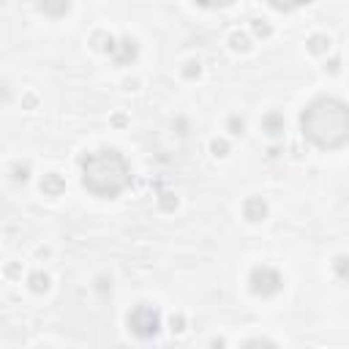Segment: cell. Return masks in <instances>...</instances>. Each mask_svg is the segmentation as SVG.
I'll list each match as a JSON object with an SVG mask.
<instances>
[{
    "instance_id": "obj_19",
    "label": "cell",
    "mask_w": 349,
    "mask_h": 349,
    "mask_svg": "<svg viewBox=\"0 0 349 349\" xmlns=\"http://www.w3.org/2000/svg\"><path fill=\"white\" fill-rule=\"evenodd\" d=\"M213 153H216V156H224V153H226V142H213Z\"/></svg>"
},
{
    "instance_id": "obj_16",
    "label": "cell",
    "mask_w": 349,
    "mask_h": 349,
    "mask_svg": "<svg viewBox=\"0 0 349 349\" xmlns=\"http://www.w3.org/2000/svg\"><path fill=\"white\" fill-rule=\"evenodd\" d=\"M243 129H246V123H243L240 118H229V131L232 134H243Z\"/></svg>"
},
{
    "instance_id": "obj_8",
    "label": "cell",
    "mask_w": 349,
    "mask_h": 349,
    "mask_svg": "<svg viewBox=\"0 0 349 349\" xmlns=\"http://www.w3.org/2000/svg\"><path fill=\"white\" fill-rule=\"evenodd\" d=\"M41 8L46 11V14H66L68 0H41Z\"/></svg>"
},
{
    "instance_id": "obj_1",
    "label": "cell",
    "mask_w": 349,
    "mask_h": 349,
    "mask_svg": "<svg viewBox=\"0 0 349 349\" xmlns=\"http://www.w3.org/2000/svg\"><path fill=\"white\" fill-rule=\"evenodd\" d=\"M300 129L311 145L339 150L349 142V107L336 96H319L303 109Z\"/></svg>"
},
{
    "instance_id": "obj_3",
    "label": "cell",
    "mask_w": 349,
    "mask_h": 349,
    "mask_svg": "<svg viewBox=\"0 0 349 349\" xmlns=\"http://www.w3.org/2000/svg\"><path fill=\"white\" fill-rule=\"evenodd\" d=\"M161 328V317L153 306L148 303H139L134 311L129 314V330L137 339H153Z\"/></svg>"
},
{
    "instance_id": "obj_20",
    "label": "cell",
    "mask_w": 349,
    "mask_h": 349,
    "mask_svg": "<svg viewBox=\"0 0 349 349\" xmlns=\"http://www.w3.org/2000/svg\"><path fill=\"white\" fill-rule=\"evenodd\" d=\"M172 330H183V319H172Z\"/></svg>"
},
{
    "instance_id": "obj_6",
    "label": "cell",
    "mask_w": 349,
    "mask_h": 349,
    "mask_svg": "<svg viewBox=\"0 0 349 349\" xmlns=\"http://www.w3.org/2000/svg\"><path fill=\"white\" fill-rule=\"evenodd\" d=\"M267 216V205L262 196H251V199L246 202V218L254 221V224H259V221H265Z\"/></svg>"
},
{
    "instance_id": "obj_9",
    "label": "cell",
    "mask_w": 349,
    "mask_h": 349,
    "mask_svg": "<svg viewBox=\"0 0 349 349\" xmlns=\"http://www.w3.org/2000/svg\"><path fill=\"white\" fill-rule=\"evenodd\" d=\"M267 3H270L276 11H295V8H300V5H306L308 0H267Z\"/></svg>"
},
{
    "instance_id": "obj_18",
    "label": "cell",
    "mask_w": 349,
    "mask_h": 349,
    "mask_svg": "<svg viewBox=\"0 0 349 349\" xmlns=\"http://www.w3.org/2000/svg\"><path fill=\"white\" fill-rule=\"evenodd\" d=\"M14 180H27V167H16V170H14Z\"/></svg>"
},
{
    "instance_id": "obj_17",
    "label": "cell",
    "mask_w": 349,
    "mask_h": 349,
    "mask_svg": "<svg viewBox=\"0 0 349 349\" xmlns=\"http://www.w3.org/2000/svg\"><path fill=\"white\" fill-rule=\"evenodd\" d=\"M161 205H164V210H174V207H177V199H172V194H164Z\"/></svg>"
},
{
    "instance_id": "obj_14",
    "label": "cell",
    "mask_w": 349,
    "mask_h": 349,
    "mask_svg": "<svg viewBox=\"0 0 349 349\" xmlns=\"http://www.w3.org/2000/svg\"><path fill=\"white\" fill-rule=\"evenodd\" d=\"M194 3L205 5V8H224V5H232L235 0H194Z\"/></svg>"
},
{
    "instance_id": "obj_15",
    "label": "cell",
    "mask_w": 349,
    "mask_h": 349,
    "mask_svg": "<svg viewBox=\"0 0 349 349\" xmlns=\"http://www.w3.org/2000/svg\"><path fill=\"white\" fill-rule=\"evenodd\" d=\"M254 33H257V36H262V38H265V36H270V25H267V22H262V19H254Z\"/></svg>"
},
{
    "instance_id": "obj_4",
    "label": "cell",
    "mask_w": 349,
    "mask_h": 349,
    "mask_svg": "<svg viewBox=\"0 0 349 349\" xmlns=\"http://www.w3.org/2000/svg\"><path fill=\"white\" fill-rule=\"evenodd\" d=\"M281 276H278L273 267H257L251 273V292L259 295V298H270L281 289Z\"/></svg>"
},
{
    "instance_id": "obj_11",
    "label": "cell",
    "mask_w": 349,
    "mask_h": 349,
    "mask_svg": "<svg viewBox=\"0 0 349 349\" xmlns=\"http://www.w3.org/2000/svg\"><path fill=\"white\" fill-rule=\"evenodd\" d=\"M330 46V41H328V36H311L308 38V49L314 52V55H322L325 49Z\"/></svg>"
},
{
    "instance_id": "obj_5",
    "label": "cell",
    "mask_w": 349,
    "mask_h": 349,
    "mask_svg": "<svg viewBox=\"0 0 349 349\" xmlns=\"http://www.w3.org/2000/svg\"><path fill=\"white\" fill-rule=\"evenodd\" d=\"M41 191L46 196H60L63 191H66V180H63L60 174L49 172V174H44V180H41Z\"/></svg>"
},
{
    "instance_id": "obj_2",
    "label": "cell",
    "mask_w": 349,
    "mask_h": 349,
    "mask_svg": "<svg viewBox=\"0 0 349 349\" xmlns=\"http://www.w3.org/2000/svg\"><path fill=\"white\" fill-rule=\"evenodd\" d=\"M82 185L101 199H115L131 185V167L123 153L104 148L82 159Z\"/></svg>"
},
{
    "instance_id": "obj_10",
    "label": "cell",
    "mask_w": 349,
    "mask_h": 349,
    "mask_svg": "<svg viewBox=\"0 0 349 349\" xmlns=\"http://www.w3.org/2000/svg\"><path fill=\"white\" fill-rule=\"evenodd\" d=\"M30 289L33 292H46V289H49V276H46V273H33L30 276Z\"/></svg>"
},
{
    "instance_id": "obj_12",
    "label": "cell",
    "mask_w": 349,
    "mask_h": 349,
    "mask_svg": "<svg viewBox=\"0 0 349 349\" xmlns=\"http://www.w3.org/2000/svg\"><path fill=\"white\" fill-rule=\"evenodd\" d=\"M229 44H232V49H235V52H248V49H251V44H248V36H243V33H232Z\"/></svg>"
},
{
    "instance_id": "obj_7",
    "label": "cell",
    "mask_w": 349,
    "mask_h": 349,
    "mask_svg": "<svg viewBox=\"0 0 349 349\" xmlns=\"http://www.w3.org/2000/svg\"><path fill=\"white\" fill-rule=\"evenodd\" d=\"M262 129L270 134V137H276V134H281V131H284V118H281L278 112L265 115V118H262Z\"/></svg>"
},
{
    "instance_id": "obj_13",
    "label": "cell",
    "mask_w": 349,
    "mask_h": 349,
    "mask_svg": "<svg viewBox=\"0 0 349 349\" xmlns=\"http://www.w3.org/2000/svg\"><path fill=\"white\" fill-rule=\"evenodd\" d=\"M333 265H336V273H339V278L349 281V257H339Z\"/></svg>"
}]
</instances>
